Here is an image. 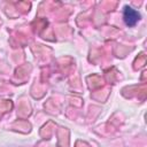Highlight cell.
I'll return each instance as SVG.
<instances>
[{
  "mask_svg": "<svg viewBox=\"0 0 147 147\" xmlns=\"http://www.w3.org/2000/svg\"><path fill=\"white\" fill-rule=\"evenodd\" d=\"M140 13L137 11L136 9H133L130 6H125L124 10H123V18L124 22L127 26H134L137 24V22L140 20Z\"/></svg>",
  "mask_w": 147,
  "mask_h": 147,
  "instance_id": "1",
  "label": "cell"
}]
</instances>
